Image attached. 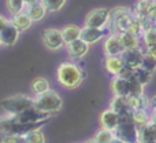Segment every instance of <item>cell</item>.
Returning <instances> with one entry per match:
<instances>
[{"label": "cell", "instance_id": "6da1fadb", "mask_svg": "<svg viewBox=\"0 0 156 143\" xmlns=\"http://www.w3.org/2000/svg\"><path fill=\"white\" fill-rule=\"evenodd\" d=\"M86 72L78 61H63L56 68V80L63 88L74 89L82 84Z\"/></svg>", "mask_w": 156, "mask_h": 143}, {"label": "cell", "instance_id": "7a4b0ae2", "mask_svg": "<svg viewBox=\"0 0 156 143\" xmlns=\"http://www.w3.org/2000/svg\"><path fill=\"white\" fill-rule=\"evenodd\" d=\"M134 18L133 10L127 7H115L111 8V18H110V24H108V29L111 33H122L126 32L129 28L130 22Z\"/></svg>", "mask_w": 156, "mask_h": 143}, {"label": "cell", "instance_id": "3957f363", "mask_svg": "<svg viewBox=\"0 0 156 143\" xmlns=\"http://www.w3.org/2000/svg\"><path fill=\"white\" fill-rule=\"evenodd\" d=\"M119 125L116 127L115 136L126 143H140L138 138V125L133 120L132 113L126 114V116H119Z\"/></svg>", "mask_w": 156, "mask_h": 143}, {"label": "cell", "instance_id": "277c9868", "mask_svg": "<svg viewBox=\"0 0 156 143\" xmlns=\"http://www.w3.org/2000/svg\"><path fill=\"white\" fill-rule=\"evenodd\" d=\"M34 106V98L27 96V95H12L7 96L2 100V107L5 114L11 116H18L22 111Z\"/></svg>", "mask_w": 156, "mask_h": 143}, {"label": "cell", "instance_id": "5b68a950", "mask_svg": "<svg viewBox=\"0 0 156 143\" xmlns=\"http://www.w3.org/2000/svg\"><path fill=\"white\" fill-rule=\"evenodd\" d=\"M34 106L38 110L44 111V113L55 114L58 111H60V109L63 106V100L56 91L49 89L48 92H44L41 95H36Z\"/></svg>", "mask_w": 156, "mask_h": 143}, {"label": "cell", "instance_id": "8992f818", "mask_svg": "<svg viewBox=\"0 0 156 143\" xmlns=\"http://www.w3.org/2000/svg\"><path fill=\"white\" fill-rule=\"evenodd\" d=\"M110 18H111V10L104 8V7L93 8V10L89 11L88 15L85 17L83 26L97 28V29H105V28H108Z\"/></svg>", "mask_w": 156, "mask_h": 143}, {"label": "cell", "instance_id": "52a82bcc", "mask_svg": "<svg viewBox=\"0 0 156 143\" xmlns=\"http://www.w3.org/2000/svg\"><path fill=\"white\" fill-rule=\"evenodd\" d=\"M19 37V29L12 24L11 18L0 17V43L4 47L14 46Z\"/></svg>", "mask_w": 156, "mask_h": 143}, {"label": "cell", "instance_id": "ba28073f", "mask_svg": "<svg viewBox=\"0 0 156 143\" xmlns=\"http://www.w3.org/2000/svg\"><path fill=\"white\" fill-rule=\"evenodd\" d=\"M41 39H43L44 46L51 51H59L60 48H63V46H66L62 35V29L48 28V29L41 32Z\"/></svg>", "mask_w": 156, "mask_h": 143}, {"label": "cell", "instance_id": "9c48e42d", "mask_svg": "<svg viewBox=\"0 0 156 143\" xmlns=\"http://www.w3.org/2000/svg\"><path fill=\"white\" fill-rule=\"evenodd\" d=\"M66 50H67V55L71 61H80L88 55L89 44L85 43L82 39H78L76 41H71V43L66 44Z\"/></svg>", "mask_w": 156, "mask_h": 143}, {"label": "cell", "instance_id": "30bf717a", "mask_svg": "<svg viewBox=\"0 0 156 143\" xmlns=\"http://www.w3.org/2000/svg\"><path fill=\"white\" fill-rule=\"evenodd\" d=\"M110 33L111 32L108 28H105V29H97V28L83 26L82 32H81V39L90 46V44H94L99 40H101L103 37H107Z\"/></svg>", "mask_w": 156, "mask_h": 143}, {"label": "cell", "instance_id": "8fae6325", "mask_svg": "<svg viewBox=\"0 0 156 143\" xmlns=\"http://www.w3.org/2000/svg\"><path fill=\"white\" fill-rule=\"evenodd\" d=\"M144 54H145V52L141 50V47H138V48L125 50L121 57L126 66H129V68H132V69H137V68H140L141 63H143Z\"/></svg>", "mask_w": 156, "mask_h": 143}, {"label": "cell", "instance_id": "7c38bea8", "mask_svg": "<svg viewBox=\"0 0 156 143\" xmlns=\"http://www.w3.org/2000/svg\"><path fill=\"white\" fill-rule=\"evenodd\" d=\"M103 66L105 72L111 76H118L121 70L125 68V62L121 55H104Z\"/></svg>", "mask_w": 156, "mask_h": 143}, {"label": "cell", "instance_id": "4fadbf2b", "mask_svg": "<svg viewBox=\"0 0 156 143\" xmlns=\"http://www.w3.org/2000/svg\"><path fill=\"white\" fill-rule=\"evenodd\" d=\"M103 50H104V55H122V52L125 51L118 35L115 33H110L105 37Z\"/></svg>", "mask_w": 156, "mask_h": 143}, {"label": "cell", "instance_id": "5bb4252c", "mask_svg": "<svg viewBox=\"0 0 156 143\" xmlns=\"http://www.w3.org/2000/svg\"><path fill=\"white\" fill-rule=\"evenodd\" d=\"M111 92L114 95H118V96H125L127 98L130 95V89H129V80L123 77H119V76H112L111 78Z\"/></svg>", "mask_w": 156, "mask_h": 143}, {"label": "cell", "instance_id": "9a60e30c", "mask_svg": "<svg viewBox=\"0 0 156 143\" xmlns=\"http://www.w3.org/2000/svg\"><path fill=\"white\" fill-rule=\"evenodd\" d=\"M119 119H121L119 114L115 113V111L110 107L100 114V125H101V128H107V130L115 131L116 127L119 125Z\"/></svg>", "mask_w": 156, "mask_h": 143}, {"label": "cell", "instance_id": "2e32d148", "mask_svg": "<svg viewBox=\"0 0 156 143\" xmlns=\"http://www.w3.org/2000/svg\"><path fill=\"white\" fill-rule=\"evenodd\" d=\"M127 103L132 111L136 110H148L151 107V99L147 98L145 95H133V96H127Z\"/></svg>", "mask_w": 156, "mask_h": 143}, {"label": "cell", "instance_id": "e0dca14e", "mask_svg": "<svg viewBox=\"0 0 156 143\" xmlns=\"http://www.w3.org/2000/svg\"><path fill=\"white\" fill-rule=\"evenodd\" d=\"M110 107L112 109L115 113H118L119 116H126V114L133 113L129 107V103H127V98L125 96H118V95H114L112 99L110 102Z\"/></svg>", "mask_w": 156, "mask_h": 143}, {"label": "cell", "instance_id": "ac0fdd59", "mask_svg": "<svg viewBox=\"0 0 156 143\" xmlns=\"http://www.w3.org/2000/svg\"><path fill=\"white\" fill-rule=\"evenodd\" d=\"M11 21H12V24L19 29V32L27 30L30 26H32L33 22H34L32 18H30V15L26 13V11H22V13L12 15L11 17Z\"/></svg>", "mask_w": 156, "mask_h": 143}, {"label": "cell", "instance_id": "d6986e66", "mask_svg": "<svg viewBox=\"0 0 156 143\" xmlns=\"http://www.w3.org/2000/svg\"><path fill=\"white\" fill-rule=\"evenodd\" d=\"M138 138L140 142H156V124L151 121L143 127H138Z\"/></svg>", "mask_w": 156, "mask_h": 143}, {"label": "cell", "instance_id": "ffe728a7", "mask_svg": "<svg viewBox=\"0 0 156 143\" xmlns=\"http://www.w3.org/2000/svg\"><path fill=\"white\" fill-rule=\"evenodd\" d=\"M25 11L29 14L30 18H32L33 21L37 22V21H41V19L45 17V14L48 10H47L45 6H44L41 2H36V3H33V4L26 6V10Z\"/></svg>", "mask_w": 156, "mask_h": 143}, {"label": "cell", "instance_id": "44dd1931", "mask_svg": "<svg viewBox=\"0 0 156 143\" xmlns=\"http://www.w3.org/2000/svg\"><path fill=\"white\" fill-rule=\"evenodd\" d=\"M118 37L125 50H132V48H138L140 47V39H141L140 36H136L129 32H122V33H118Z\"/></svg>", "mask_w": 156, "mask_h": 143}, {"label": "cell", "instance_id": "7402d4cb", "mask_svg": "<svg viewBox=\"0 0 156 143\" xmlns=\"http://www.w3.org/2000/svg\"><path fill=\"white\" fill-rule=\"evenodd\" d=\"M81 32H82V28L77 26V25H66L65 28H62V35L63 39H65V43L69 44L71 41L81 39Z\"/></svg>", "mask_w": 156, "mask_h": 143}, {"label": "cell", "instance_id": "603a6c76", "mask_svg": "<svg viewBox=\"0 0 156 143\" xmlns=\"http://www.w3.org/2000/svg\"><path fill=\"white\" fill-rule=\"evenodd\" d=\"M30 89L33 91L34 95H41L44 92H48L51 89V85H49V81L44 77H36L34 80L30 84Z\"/></svg>", "mask_w": 156, "mask_h": 143}, {"label": "cell", "instance_id": "cb8c5ba5", "mask_svg": "<svg viewBox=\"0 0 156 143\" xmlns=\"http://www.w3.org/2000/svg\"><path fill=\"white\" fill-rule=\"evenodd\" d=\"M152 3L154 2H145V0H138L134 4V7L132 8L133 14L138 18H145V17L149 15V11H151Z\"/></svg>", "mask_w": 156, "mask_h": 143}, {"label": "cell", "instance_id": "d4e9b609", "mask_svg": "<svg viewBox=\"0 0 156 143\" xmlns=\"http://www.w3.org/2000/svg\"><path fill=\"white\" fill-rule=\"evenodd\" d=\"M5 7L11 15H15L26 10V3L25 0H5Z\"/></svg>", "mask_w": 156, "mask_h": 143}, {"label": "cell", "instance_id": "484cf974", "mask_svg": "<svg viewBox=\"0 0 156 143\" xmlns=\"http://www.w3.org/2000/svg\"><path fill=\"white\" fill-rule=\"evenodd\" d=\"M99 143H111L114 139L116 138L115 136V132L111 130H107V128H101L93 136Z\"/></svg>", "mask_w": 156, "mask_h": 143}, {"label": "cell", "instance_id": "4316f807", "mask_svg": "<svg viewBox=\"0 0 156 143\" xmlns=\"http://www.w3.org/2000/svg\"><path fill=\"white\" fill-rule=\"evenodd\" d=\"M132 116H133L134 122L138 127H143V125L152 121V117H151V114L148 113V110H136L132 113Z\"/></svg>", "mask_w": 156, "mask_h": 143}, {"label": "cell", "instance_id": "83f0119b", "mask_svg": "<svg viewBox=\"0 0 156 143\" xmlns=\"http://www.w3.org/2000/svg\"><path fill=\"white\" fill-rule=\"evenodd\" d=\"M134 78L137 81H140L143 85H147V84L151 83V80H152V73L145 70L144 68L140 66V68L134 69Z\"/></svg>", "mask_w": 156, "mask_h": 143}, {"label": "cell", "instance_id": "f1b7e54d", "mask_svg": "<svg viewBox=\"0 0 156 143\" xmlns=\"http://www.w3.org/2000/svg\"><path fill=\"white\" fill-rule=\"evenodd\" d=\"M141 39L144 40L145 48L156 46V26H154L149 30H145V32L143 33V36H141Z\"/></svg>", "mask_w": 156, "mask_h": 143}, {"label": "cell", "instance_id": "f546056e", "mask_svg": "<svg viewBox=\"0 0 156 143\" xmlns=\"http://www.w3.org/2000/svg\"><path fill=\"white\" fill-rule=\"evenodd\" d=\"M45 8L51 13H56V11H60L63 8V6L66 4V0H40Z\"/></svg>", "mask_w": 156, "mask_h": 143}, {"label": "cell", "instance_id": "4dcf8cb0", "mask_svg": "<svg viewBox=\"0 0 156 143\" xmlns=\"http://www.w3.org/2000/svg\"><path fill=\"white\" fill-rule=\"evenodd\" d=\"M25 138H26L27 143H45V135L40 130H36V131L26 134Z\"/></svg>", "mask_w": 156, "mask_h": 143}, {"label": "cell", "instance_id": "1f68e13d", "mask_svg": "<svg viewBox=\"0 0 156 143\" xmlns=\"http://www.w3.org/2000/svg\"><path fill=\"white\" fill-rule=\"evenodd\" d=\"M129 89H130V95L129 96H133V95H143L144 94V85L137 81L134 77L129 80Z\"/></svg>", "mask_w": 156, "mask_h": 143}, {"label": "cell", "instance_id": "d6a6232c", "mask_svg": "<svg viewBox=\"0 0 156 143\" xmlns=\"http://www.w3.org/2000/svg\"><path fill=\"white\" fill-rule=\"evenodd\" d=\"M141 68H144L145 70L154 73L156 70V59L154 57H151L149 54H144V58H143V63H141Z\"/></svg>", "mask_w": 156, "mask_h": 143}, {"label": "cell", "instance_id": "836d02e7", "mask_svg": "<svg viewBox=\"0 0 156 143\" xmlns=\"http://www.w3.org/2000/svg\"><path fill=\"white\" fill-rule=\"evenodd\" d=\"M0 143H27L26 138L21 135H10V134H2Z\"/></svg>", "mask_w": 156, "mask_h": 143}, {"label": "cell", "instance_id": "e575fe53", "mask_svg": "<svg viewBox=\"0 0 156 143\" xmlns=\"http://www.w3.org/2000/svg\"><path fill=\"white\" fill-rule=\"evenodd\" d=\"M148 17L156 24V0L152 3V7H151V11H149V15Z\"/></svg>", "mask_w": 156, "mask_h": 143}, {"label": "cell", "instance_id": "d590c367", "mask_svg": "<svg viewBox=\"0 0 156 143\" xmlns=\"http://www.w3.org/2000/svg\"><path fill=\"white\" fill-rule=\"evenodd\" d=\"M145 52H147V54H149L151 57H154L155 59H156V46H154V47H148V48L145 50Z\"/></svg>", "mask_w": 156, "mask_h": 143}, {"label": "cell", "instance_id": "8d00e7d4", "mask_svg": "<svg viewBox=\"0 0 156 143\" xmlns=\"http://www.w3.org/2000/svg\"><path fill=\"white\" fill-rule=\"evenodd\" d=\"M151 109H152V110H155V109H156V95L151 99Z\"/></svg>", "mask_w": 156, "mask_h": 143}, {"label": "cell", "instance_id": "74e56055", "mask_svg": "<svg viewBox=\"0 0 156 143\" xmlns=\"http://www.w3.org/2000/svg\"><path fill=\"white\" fill-rule=\"evenodd\" d=\"M151 117H152V122H154V124H156V109H155V110H152Z\"/></svg>", "mask_w": 156, "mask_h": 143}, {"label": "cell", "instance_id": "f35d334b", "mask_svg": "<svg viewBox=\"0 0 156 143\" xmlns=\"http://www.w3.org/2000/svg\"><path fill=\"white\" fill-rule=\"evenodd\" d=\"M111 143H126V142L122 141V139H119V138H115V139H114V141L111 142Z\"/></svg>", "mask_w": 156, "mask_h": 143}, {"label": "cell", "instance_id": "ab89813d", "mask_svg": "<svg viewBox=\"0 0 156 143\" xmlns=\"http://www.w3.org/2000/svg\"><path fill=\"white\" fill-rule=\"evenodd\" d=\"M36 2H40V0H25V3H26V6L33 4V3H36Z\"/></svg>", "mask_w": 156, "mask_h": 143}, {"label": "cell", "instance_id": "60d3db41", "mask_svg": "<svg viewBox=\"0 0 156 143\" xmlns=\"http://www.w3.org/2000/svg\"><path fill=\"white\" fill-rule=\"evenodd\" d=\"M83 143H99V142H97L94 138H92V139H89V141H86V142H83Z\"/></svg>", "mask_w": 156, "mask_h": 143}, {"label": "cell", "instance_id": "b9f144b4", "mask_svg": "<svg viewBox=\"0 0 156 143\" xmlns=\"http://www.w3.org/2000/svg\"><path fill=\"white\" fill-rule=\"evenodd\" d=\"M140 143H156V142H140Z\"/></svg>", "mask_w": 156, "mask_h": 143}, {"label": "cell", "instance_id": "7bdbcfd3", "mask_svg": "<svg viewBox=\"0 0 156 143\" xmlns=\"http://www.w3.org/2000/svg\"><path fill=\"white\" fill-rule=\"evenodd\" d=\"M145 2H155V0H145Z\"/></svg>", "mask_w": 156, "mask_h": 143}]
</instances>
